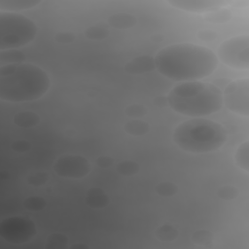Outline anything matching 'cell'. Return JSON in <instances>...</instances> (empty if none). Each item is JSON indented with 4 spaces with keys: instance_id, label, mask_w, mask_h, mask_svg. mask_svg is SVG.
Here are the masks:
<instances>
[{
    "instance_id": "cell-2",
    "label": "cell",
    "mask_w": 249,
    "mask_h": 249,
    "mask_svg": "<svg viewBox=\"0 0 249 249\" xmlns=\"http://www.w3.org/2000/svg\"><path fill=\"white\" fill-rule=\"evenodd\" d=\"M51 86L48 73L27 62L0 67V99L9 102L36 100L47 93Z\"/></svg>"
},
{
    "instance_id": "cell-32",
    "label": "cell",
    "mask_w": 249,
    "mask_h": 249,
    "mask_svg": "<svg viewBox=\"0 0 249 249\" xmlns=\"http://www.w3.org/2000/svg\"><path fill=\"white\" fill-rule=\"evenodd\" d=\"M114 163V159L110 156H99L95 160V164L101 168H108Z\"/></svg>"
},
{
    "instance_id": "cell-22",
    "label": "cell",
    "mask_w": 249,
    "mask_h": 249,
    "mask_svg": "<svg viewBox=\"0 0 249 249\" xmlns=\"http://www.w3.org/2000/svg\"><path fill=\"white\" fill-rule=\"evenodd\" d=\"M85 35L90 40H103L109 35V30L104 24H95L89 26L85 30Z\"/></svg>"
},
{
    "instance_id": "cell-31",
    "label": "cell",
    "mask_w": 249,
    "mask_h": 249,
    "mask_svg": "<svg viewBox=\"0 0 249 249\" xmlns=\"http://www.w3.org/2000/svg\"><path fill=\"white\" fill-rule=\"evenodd\" d=\"M11 148L17 153H25L31 149V144L27 140H16L12 143Z\"/></svg>"
},
{
    "instance_id": "cell-15",
    "label": "cell",
    "mask_w": 249,
    "mask_h": 249,
    "mask_svg": "<svg viewBox=\"0 0 249 249\" xmlns=\"http://www.w3.org/2000/svg\"><path fill=\"white\" fill-rule=\"evenodd\" d=\"M14 124L22 128H30L36 126L40 122V117L35 112L23 111L17 113L13 118Z\"/></svg>"
},
{
    "instance_id": "cell-29",
    "label": "cell",
    "mask_w": 249,
    "mask_h": 249,
    "mask_svg": "<svg viewBox=\"0 0 249 249\" xmlns=\"http://www.w3.org/2000/svg\"><path fill=\"white\" fill-rule=\"evenodd\" d=\"M49 180V175L44 171H37L27 178V183L34 187H40L43 186L45 183H47Z\"/></svg>"
},
{
    "instance_id": "cell-21",
    "label": "cell",
    "mask_w": 249,
    "mask_h": 249,
    "mask_svg": "<svg viewBox=\"0 0 249 249\" xmlns=\"http://www.w3.org/2000/svg\"><path fill=\"white\" fill-rule=\"evenodd\" d=\"M116 170L120 175L123 176H133L137 174L140 170V165L131 160H125L120 161L117 166Z\"/></svg>"
},
{
    "instance_id": "cell-13",
    "label": "cell",
    "mask_w": 249,
    "mask_h": 249,
    "mask_svg": "<svg viewBox=\"0 0 249 249\" xmlns=\"http://www.w3.org/2000/svg\"><path fill=\"white\" fill-rule=\"evenodd\" d=\"M137 18L128 13H117L108 18V24L116 29H128L135 26Z\"/></svg>"
},
{
    "instance_id": "cell-7",
    "label": "cell",
    "mask_w": 249,
    "mask_h": 249,
    "mask_svg": "<svg viewBox=\"0 0 249 249\" xmlns=\"http://www.w3.org/2000/svg\"><path fill=\"white\" fill-rule=\"evenodd\" d=\"M36 234V226L28 217L13 216L0 223V236L14 244L25 243Z\"/></svg>"
},
{
    "instance_id": "cell-14",
    "label": "cell",
    "mask_w": 249,
    "mask_h": 249,
    "mask_svg": "<svg viewBox=\"0 0 249 249\" xmlns=\"http://www.w3.org/2000/svg\"><path fill=\"white\" fill-rule=\"evenodd\" d=\"M40 3V0H0V10L15 13L34 8Z\"/></svg>"
},
{
    "instance_id": "cell-3",
    "label": "cell",
    "mask_w": 249,
    "mask_h": 249,
    "mask_svg": "<svg viewBox=\"0 0 249 249\" xmlns=\"http://www.w3.org/2000/svg\"><path fill=\"white\" fill-rule=\"evenodd\" d=\"M168 106L178 114L200 118L212 115L223 106V93L215 85L191 81L181 82L168 93Z\"/></svg>"
},
{
    "instance_id": "cell-20",
    "label": "cell",
    "mask_w": 249,
    "mask_h": 249,
    "mask_svg": "<svg viewBox=\"0 0 249 249\" xmlns=\"http://www.w3.org/2000/svg\"><path fill=\"white\" fill-rule=\"evenodd\" d=\"M25 55L22 52L14 49V50H5L0 53V62L6 64H15L24 62Z\"/></svg>"
},
{
    "instance_id": "cell-1",
    "label": "cell",
    "mask_w": 249,
    "mask_h": 249,
    "mask_svg": "<svg viewBox=\"0 0 249 249\" xmlns=\"http://www.w3.org/2000/svg\"><path fill=\"white\" fill-rule=\"evenodd\" d=\"M154 58L156 69L161 75L180 83L205 78L218 66L212 50L193 43L169 45L160 50Z\"/></svg>"
},
{
    "instance_id": "cell-11",
    "label": "cell",
    "mask_w": 249,
    "mask_h": 249,
    "mask_svg": "<svg viewBox=\"0 0 249 249\" xmlns=\"http://www.w3.org/2000/svg\"><path fill=\"white\" fill-rule=\"evenodd\" d=\"M154 69H156L155 58L150 55L137 56L124 66V71L129 74H143Z\"/></svg>"
},
{
    "instance_id": "cell-35",
    "label": "cell",
    "mask_w": 249,
    "mask_h": 249,
    "mask_svg": "<svg viewBox=\"0 0 249 249\" xmlns=\"http://www.w3.org/2000/svg\"><path fill=\"white\" fill-rule=\"evenodd\" d=\"M75 247H78V248H81V247H84V248H87L86 245H78V244H75V245H72V248H75Z\"/></svg>"
},
{
    "instance_id": "cell-10",
    "label": "cell",
    "mask_w": 249,
    "mask_h": 249,
    "mask_svg": "<svg viewBox=\"0 0 249 249\" xmlns=\"http://www.w3.org/2000/svg\"><path fill=\"white\" fill-rule=\"evenodd\" d=\"M166 2L178 10L198 14L216 11L224 8L228 3L225 0H167Z\"/></svg>"
},
{
    "instance_id": "cell-4",
    "label": "cell",
    "mask_w": 249,
    "mask_h": 249,
    "mask_svg": "<svg viewBox=\"0 0 249 249\" xmlns=\"http://www.w3.org/2000/svg\"><path fill=\"white\" fill-rule=\"evenodd\" d=\"M224 126L205 118H193L178 124L172 135L174 143L183 151L203 154L219 150L227 141Z\"/></svg>"
},
{
    "instance_id": "cell-25",
    "label": "cell",
    "mask_w": 249,
    "mask_h": 249,
    "mask_svg": "<svg viewBox=\"0 0 249 249\" xmlns=\"http://www.w3.org/2000/svg\"><path fill=\"white\" fill-rule=\"evenodd\" d=\"M47 205V201L44 197L39 196H28L23 201V206L25 209L33 212H37L43 210Z\"/></svg>"
},
{
    "instance_id": "cell-12",
    "label": "cell",
    "mask_w": 249,
    "mask_h": 249,
    "mask_svg": "<svg viewBox=\"0 0 249 249\" xmlns=\"http://www.w3.org/2000/svg\"><path fill=\"white\" fill-rule=\"evenodd\" d=\"M85 201L90 208L101 209L109 204V197L101 188L92 187L87 192Z\"/></svg>"
},
{
    "instance_id": "cell-19",
    "label": "cell",
    "mask_w": 249,
    "mask_h": 249,
    "mask_svg": "<svg viewBox=\"0 0 249 249\" xmlns=\"http://www.w3.org/2000/svg\"><path fill=\"white\" fill-rule=\"evenodd\" d=\"M231 18H232V13L229 9H226L225 7L213 12L207 13L203 17V18L210 23H226Z\"/></svg>"
},
{
    "instance_id": "cell-5",
    "label": "cell",
    "mask_w": 249,
    "mask_h": 249,
    "mask_svg": "<svg viewBox=\"0 0 249 249\" xmlns=\"http://www.w3.org/2000/svg\"><path fill=\"white\" fill-rule=\"evenodd\" d=\"M38 32L30 18L17 13H0V50H14L32 42Z\"/></svg>"
},
{
    "instance_id": "cell-17",
    "label": "cell",
    "mask_w": 249,
    "mask_h": 249,
    "mask_svg": "<svg viewBox=\"0 0 249 249\" xmlns=\"http://www.w3.org/2000/svg\"><path fill=\"white\" fill-rule=\"evenodd\" d=\"M234 161L236 165L244 170L246 173L249 172V141L246 140L241 143L235 153H234Z\"/></svg>"
},
{
    "instance_id": "cell-34",
    "label": "cell",
    "mask_w": 249,
    "mask_h": 249,
    "mask_svg": "<svg viewBox=\"0 0 249 249\" xmlns=\"http://www.w3.org/2000/svg\"><path fill=\"white\" fill-rule=\"evenodd\" d=\"M155 104L160 106V107H162V106H165V105H168L167 103V97H163V96H159L155 99Z\"/></svg>"
},
{
    "instance_id": "cell-33",
    "label": "cell",
    "mask_w": 249,
    "mask_h": 249,
    "mask_svg": "<svg viewBox=\"0 0 249 249\" xmlns=\"http://www.w3.org/2000/svg\"><path fill=\"white\" fill-rule=\"evenodd\" d=\"M197 36L200 40H203V41H214L217 38V33L214 32L213 30L203 29L198 32Z\"/></svg>"
},
{
    "instance_id": "cell-24",
    "label": "cell",
    "mask_w": 249,
    "mask_h": 249,
    "mask_svg": "<svg viewBox=\"0 0 249 249\" xmlns=\"http://www.w3.org/2000/svg\"><path fill=\"white\" fill-rule=\"evenodd\" d=\"M178 190H179L178 186L175 183L170 182V181L160 182L155 188L156 193L159 196H164V197H169V196H172L176 195Z\"/></svg>"
},
{
    "instance_id": "cell-26",
    "label": "cell",
    "mask_w": 249,
    "mask_h": 249,
    "mask_svg": "<svg viewBox=\"0 0 249 249\" xmlns=\"http://www.w3.org/2000/svg\"><path fill=\"white\" fill-rule=\"evenodd\" d=\"M192 240L194 243L201 246H210L213 242V234L207 230H198L193 233Z\"/></svg>"
},
{
    "instance_id": "cell-23",
    "label": "cell",
    "mask_w": 249,
    "mask_h": 249,
    "mask_svg": "<svg viewBox=\"0 0 249 249\" xmlns=\"http://www.w3.org/2000/svg\"><path fill=\"white\" fill-rule=\"evenodd\" d=\"M68 244V238L63 233H53L46 240V248L48 249H63Z\"/></svg>"
},
{
    "instance_id": "cell-9",
    "label": "cell",
    "mask_w": 249,
    "mask_h": 249,
    "mask_svg": "<svg viewBox=\"0 0 249 249\" xmlns=\"http://www.w3.org/2000/svg\"><path fill=\"white\" fill-rule=\"evenodd\" d=\"M53 168L59 177L81 179L90 172L91 165L85 157L70 154L59 157L55 160Z\"/></svg>"
},
{
    "instance_id": "cell-8",
    "label": "cell",
    "mask_w": 249,
    "mask_h": 249,
    "mask_svg": "<svg viewBox=\"0 0 249 249\" xmlns=\"http://www.w3.org/2000/svg\"><path fill=\"white\" fill-rule=\"evenodd\" d=\"M223 104L228 110L247 118L249 116V79L231 82L223 93Z\"/></svg>"
},
{
    "instance_id": "cell-18",
    "label": "cell",
    "mask_w": 249,
    "mask_h": 249,
    "mask_svg": "<svg viewBox=\"0 0 249 249\" xmlns=\"http://www.w3.org/2000/svg\"><path fill=\"white\" fill-rule=\"evenodd\" d=\"M179 232L177 229L170 224H163L155 231L156 237L164 242H170L177 238Z\"/></svg>"
},
{
    "instance_id": "cell-27",
    "label": "cell",
    "mask_w": 249,
    "mask_h": 249,
    "mask_svg": "<svg viewBox=\"0 0 249 249\" xmlns=\"http://www.w3.org/2000/svg\"><path fill=\"white\" fill-rule=\"evenodd\" d=\"M217 195L221 199L226 200V201H230V200L235 199L238 196L239 191L235 186L225 185V186H222L218 189Z\"/></svg>"
},
{
    "instance_id": "cell-30",
    "label": "cell",
    "mask_w": 249,
    "mask_h": 249,
    "mask_svg": "<svg viewBox=\"0 0 249 249\" xmlns=\"http://www.w3.org/2000/svg\"><path fill=\"white\" fill-rule=\"evenodd\" d=\"M54 40L60 44H69L75 40V34L71 31H60L55 34Z\"/></svg>"
},
{
    "instance_id": "cell-16",
    "label": "cell",
    "mask_w": 249,
    "mask_h": 249,
    "mask_svg": "<svg viewBox=\"0 0 249 249\" xmlns=\"http://www.w3.org/2000/svg\"><path fill=\"white\" fill-rule=\"evenodd\" d=\"M124 131L132 136H142L149 132L150 125L141 119H132L124 124Z\"/></svg>"
},
{
    "instance_id": "cell-28",
    "label": "cell",
    "mask_w": 249,
    "mask_h": 249,
    "mask_svg": "<svg viewBox=\"0 0 249 249\" xmlns=\"http://www.w3.org/2000/svg\"><path fill=\"white\" fill-rule=\"evenodd\" d=\"M124 113L132 119H140L141 117H144L148 113V110L144 105L134 103L127 106L124 109Z\"/></svg>"
},
{
    "instance_id": "cell-6",
    "label": "cell",
    "mask_w": 249,
    "mask_h": 249,
    "mask_svg": "<svg viewBox=\"0 0 249 249\" xmlns=\"http://www.w3.org/2000/svg\"><path fill=\"white\" fill-rule=\"evenodd\" d=\"M217 58L224 64L236 69H249V36L247 34L231 37L220 44Z\"/></svg>"
}]
</instances>
